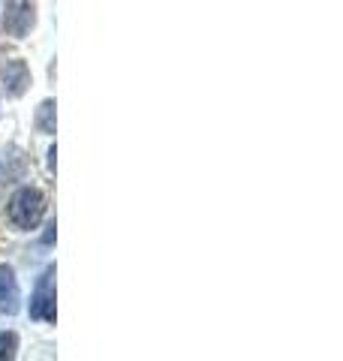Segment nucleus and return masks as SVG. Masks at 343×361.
<instances>
[{"label":"nucleus","instance_id":"0eeeda50","mask_svg":"<svg viewBox=\"0 0 343 361\" xmlns=\"http://www.w3.org/2000/svg\"><path fill=\"white\" fill-rule=\"evenodd\" d=\"M18 353V337L13 331H0V361H13Z\"/></svg>","mask_w":343,"mask_h":361},{"label":"nucleus","instance_id":"423d86ee","mask_svg":"<svg viewBox=\"0 0 343 361\" xmlns=\"http://www.w3.org/2000/svg\"><path fill=\"white\" fill-rule=\"evenodd\" d=\"M37 127L42 133H54V103H52V99H45V103L40 106V111H37Z\"/></svg>","mask_w":343,"mask_h":361},{"label":"nucleus","instance_id":"f257e3e1","mask_svg":"<svg viewBox=\"0 0 343 361\" xmlns=\"http://www.w3.org/2000/svg\"><path fill=\"white\" fill-rule=\"evenodd\" d=\"M45 217V196L37 187H21L18 193L9 199V220L16 229H37L40 220Z\"/></svg>","mask_w":343,"mask_h":361},{"label":"nucleus","instance_id":"20e7f679","mask_svg":"<svg viewBox=\"0 0 343 361\" xmlns=\"http://www.w3.org/2000/svg\"><path fill=\"white\" fill-rule=\"evenodd\" d=\"M21 307V298H18V283H16V274L13 268L0 265V313L13 316Z\"/></svg>","mask_w":343,"mask_h":361},{"label":"nucleus","instance_id":"39448f33","mask_svg":"<svg viewBox=\"0 0 343 361\" xmlns=\"http://www.w3.org/2000/svg\"><path fill=\"white\" fill-rule=\"evenodd\" d=\"M4 78H6L9 94H13V97H21V94H25V87H28V82H30V73H28L25 61H6V66H4Z\"/></svg>","mask_w":343,"mask_h":361},{"label":"nucleus","instance_id":"7ed1b4c3","mask_svg":"<svg viewBox=\"0 0 343 361\" xmlns=\"http://www.w3.org/2000/svg\"><path fill=\"white\" fill-rule=\"evenodd\" d=\"M33 27V4L30 0H9L4 13V30L9 37H25Z\"/></svg>","mask_w":343,"mask_h":361},{"label":"nucleus","instance_id":"f03ea898","mask_svg":"<svg viewBox=\"0 0 343 361\" xmlns=\"http://www.w3.org/2000/svg\"><path fill=\"white\" fill-rule=\"evenodd\" d=\"M30 319L37 322H54V265L42 271L37 289L30 298Z\"/></svg>","mask_w":343,"mask_h":361}]
</instances>
